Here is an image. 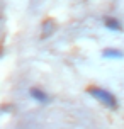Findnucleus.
<instances>
[{
    "label": "nucleus",
    "mask_w": 124,
    "mask_h": 129,
    "mask_svg": "<svg viewBox=\"0 0 124 129\" xmlns=\"http://www.w3.org/2000/svg\"><path fill=\"white\" fill-rule=\"evenodd\" d=\"M102 58L105 59H122L124 58V53L117 48H107L102 51Z\"/></svg>",
    "instance_id": "nucleus-4"
},
{
    "label": "nucleus",
    "mask_w": 124,
    "mask_h": 129,
    "mask_svg": "<svg viewBox=\"0 0 124 129\" xmlns=\"http://www.w3.org/2000/svg\"><path fill=\"white\" fill-rule=\"evenodd\" d=\"M104 26H105V29H109V31H112V32H121L124 29L122 22L119 19H116V17H105Z\"/></svg>",
    "instance_id": "nucleus-3"
},
{
    "label": "nucleus",
    "mask_w": 124,
    "mask_h": 129,
    "mask_svg": "<svg viewBox=\"0 0 124 129\" xmlns=\"http://www.w3.org/2000/svg\"><path fill=\"white\" fill-rule=\"evenodd\" d=\"M87 92H88L90 97H94L95 100H99L104 107H107V109H117L119 102H117L116 95H114L111 90L102 88V87H90Z\"/></svg>",
    "instance_id": "nucleus-1"
},
{
    "label": "nucleus",
    "mask_w": 124,
    "mask_h": 129,
    "mask_svg": "<svg viewBox=\"0 0 124 129\" xmlns=\"http://www.w3.org/2000/svg\"><path fill=\"white\" fill-rule=\"evenodd\" d=\"M29 97L33 99L34 102L41 104V105H44V104H49V100H51V97L48 95V92L41 90V88H36V87L29 88Z\"/></svg>",
    "instance_id": "nucleus-2"
}]
</instances>
